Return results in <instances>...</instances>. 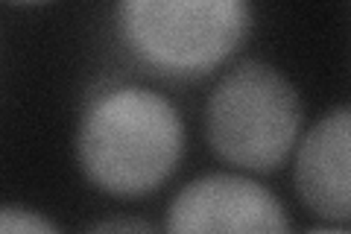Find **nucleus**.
Segmentation results:
<instances>
[{"mask_svg":"<svg viewBox=\"0 0 351 234\" xmlns=\"http://www.w3.org/2000/svg\"><path fill=\"white\" fill-rule=\"evenodd\" d=\"M304 126L302 97L276 65L243 59L205 100V138L219 161L252 176L278 173L293 159Z\"/></svg>","mask_w":351,"mask_h":234,"instance_id":"obj_3","label":"nucleus"},{"mask_svg":"<svg viewBox=\"0 0 351 234\" xmlns=\"http://www.w3.org/2000/svg\"><path fill=\"white\" fill-rule=\"evenodd\" d=\"M9 3H21V6H38V3H47V0H9Z\"/></svg>","mask_w":351,"mask_h":234,"instance_id":"obj_8","label":"nucleus"},{"mask_svg":"<svg viewBox=\"0 0 351 234\" xmlns=\"http://www.w3.org/2000/svg\"><path fill=\"white\" fill-rule=\"evenodd\" d=\"M0 231H24V234H47L59 231V222H53L47 214L27 205H3L0 208Z\"/></svg>","mask_w":351,"mask_h":234,"instance_id":"obj_6","label":"nucleus"},{"mask_svg":"<svg viewBox=\"0 0 351 234\" xmlns=\"http://www.w3.org/2000/svg\"><path fill=\"white\" fill-rule=\"evenodd\" d=\"M167 231H243L278 234L290 231L293 222L284 202L263 187L252 173H205L179 187L170 199Z\"/></svg>","mask_w":351,"mask_h":234,"instance_id":"obj_4","label":"nucleus"},{"mask_svg":"<svg viewBox=\"0 0 351 234\" xmlns=\"http://www.w3.org/2000/svg\"><path fill=\"white\" fill-rule=\"evenodd\" d=\"M117 36L141 68L173 82H196L243 47L252 0H117Z\"/></svg>","mask_w":351,"mask_h":234,"instance_id":"obj_2","label":"nucleus"},{"mask_svg":"<svg viewBox=\"0 0 351 234\" xmlns=\"http://www.w3.org/2000/svg\"><path fill=\"white\" fill-rule=\"evenodd\" d=\"M88 229H94V231H152L149 222H144V220H123V217H117V220H103V222H91Z\"/></svg>","mask_w":351,"mask_h":234,"instance_id":"obj_7","label":"nucleus"},{"mask_svg":"<svg viewBox=\"0 0 351 234\" xmlns=\"http://www.w3.org/2000/svg\"><path fill=\"white\" fill-rule=\"evenodd\" d=\"M295 199L316 231H351V103L325 111L302 132L293 152Z\"/></svg>","mask_w":351,"mask_h":234,"instance_id":"obj_5","label":"nucleus"},{"mask_svg":"<svg viewBox=\"0 0 351 234\" xmlns=\"http://www.w3.org/2000/svg\"><path fill=\"white\" fill-rule=\"evenodd\" d=\"M184 155V124L164 94L112 85L91 97L73 135L82 179L112 199H144L170 182Z\"/></svg>","mask_w":351,"mask_h":234,"instance_id":"obj_1","label":"nucleus"}]
</instances>
